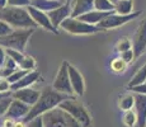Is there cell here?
<instances>
[{
  "instance_id": "obj_1",
  "label": "cell",
  "mask_w": 146,
  "mask_h": 127,
  "mask_svg": "<svg viewBox=\"0 0 146 127\" xmlns=\"http://www.w3.org/2000/svg\"><path fill=\"white\" fill-rule=\"evenodd\" d=\"M67 98H74V97L57 92V90H55L52 86L51 88L46 86V88L42 90L40 99L36 102V104H33V106L31 107L29 113H28L23 120L26 121V122H29V121L35 120L36 117L43 116L48 111L58 107L61 102H64L65 99H67Z\"/></svg>"
},
{
  "instance_id": "obj_2",
  "label": "cell",
  "mask_w": 146,
  "mask_h": 127,
  "mask_svg": "<svg viewBox=\"0 0 146 127\" xmlns=\"http://www.w3.org/2000/svg\"><path fill=\"white\" fill-rule=\"evenodd\" d=\"M0 19L7 22L12 25L14 29L19 28H37L38 25L33 21L29 12L24 7H10L7 5L5 8L0 9Z\"/></svg>"
},
{
  "instance_id": "obj_3",
  "label": "cell",
  "mask_w": 146,
  "mask_h": 127,
  "mask_svg": "<svg viewBox=\"0 0 146 127\" xmlns=\"http://www.w3.org/2000/svg\"><path fill=\"white\" fill-rule=\"evenodd\" d=\"M33 28H19V29H13L10 33L5 36H0V46L4 49H12L18 50L24 52L28 43V39L31 38L33 33Z\"/></svg>"
},
{
  "instance_id": "obj_4",
  "label": "cell",
  "mask_w": 146,
  "mask_h": 127,
  "mask_svg": "<svg viewBox=\"0 0 146 127\" xmlns=\"http://www.w3.org/2000/svg\"><path fill=\"white\" fill-rule=\"evenodd\" d=\"M44 127H84L78 120H75L70 113L61 109L60 107L48 111L43 116Z\"/></svg>"
},
{
  "instance_id": "obj_5",
  "label": "cell",
  "mask_w": 146,
  "mask_h": 127,
  "mask_svg": "<svg viewBox=\"0 0 146 127\" xmlns=\"http://www.w3.org/2000/svg\"><path fill=\"white\" fill-rule=\"evenodd\" d=\"M60 28L62 31H65V32L70 33V35H74V36L94 35V33L103 32V31H104L95 24H89L79 18H72V17H69L67 19H65V21L61 23Z\"/></svg>"
},
{
  "instance_id": "obj_6",
  "label": "cell",
  "mask_w": 146,
  "mask_h": 127,
  "mask_svg": "<svg viewBox=\"0 0 146 127\" xmlns=\"http://www.w3.org/2000/svg\"><path fill=\"white\" fill-rule=\"evenodd\" d=\"M61 109L66 111L67 113H70L75 120H78L84 127H90L92 125V117L89 114L88 109L84 107L83 103H80L79 100H76V98H67L64 102L60 103Z\"/></svg>"
},
{
  "instance_id": "obj_7",
  "label": "cell",
  "mask_w": 146,
  "mask_h": 127,
  "mask_svg": "<svg viewBox=\"0 0 146 127\" xmlns=\"http://www.w3.org/2000/svg\"><path fill=\"white\" fill-rule=\"evenodd\" d=\"M52 88L60 93L71 95V97H76L72 90L71 81H70V75H69V63L62 61L57 70V74L55 76V80L52 83Z\"/></svg>"
},
{
  "instance_id": "obj_8",
  "label": "cell",
  "mask_w": 146,
  "mask_h": 127,
  "mask_svg": "<svg viewBox=\"0 0 146 127\" xmlns=\"http://www.w3.org/2000/svg\"><path fill=\"white\" fill-rule=\"evenodd\" d=\"M140 14H141V12H135V13L127 14V15H122V14H118L113 10L109 15H107L106 18L98 24V27H100L104 31L106 29H114V28L122 27V25L127 24L128 22L136 19Z\"/></svg>"
},
{
  "instance_id": "obj_9",
  "label": "cell",
  "mask_w": 146,
  "mask_h": 127,
  "mask_svg": "<svg viewBox=\"0 0 146 127\" xmlns=\"http://www.w3.org/2000/svg\"><path fill=\"white\" fill-rule=\"evenodd\" d=\"M27 10L29 12L31 17L33 18V21L36 22V24H37L38 27H42L43 29L48 31V32H51V33H57L58 32L57 28L52 24V22H51V19H50L48 13L47 12L37 9V8H35L33 5H28Z\"/></svg>"
},
{
  "instance_id": "obj_10",
  "label": "cell",
  "mask_w": 146,
  "mask_h": 127,
  "mask_svg": "<svg viewBox=\"0 0 146 127\" xmlns=\"http://www.w3.org/2000/svg\"><path fill=\"white\" fill-rule=\"evenodd\" d=\"M132 49L136 57H140L146 51V18L136 29L132 39Z\"/></svg>"
},
{
  "instance_id": "obj_11",
  "label": "cell",
  "mask_w": 146,
  "mask_h": 127,
  "mask_svg": "<svg viewBox=\"0 0 146 127\" xmlns=\"http://www.w3.org/2000/svg\"><path fill=\"white\" fill-rule=\"evenodd\" d=\"M69 75L70 81H71V86L74 90L76 97H83L85 93V80H84L83 74L76 69V66L71 65L69 63Z\"/></svg>"
},
{
  "instance_id": "obj_12",
  "label": "cell",
  "mask_w": 146,
  "mask_h": 127,
  "mask_svg": "<svg viewBox=\"0 0 146 127\" xmlns=\"http://www.w3.org/2000/svg\"><path fill=\"white\" fill-rule=\"evenodd\" d=\"M29 111H31L29 104L13 98L12 103H10L9 108H8L4 117H10V118H14V120H23V118L29 113Z\"/></svg>"
},
{
  "instance_id": "obj_13",
  "label": "cell",
  "mask_w": 146,
  "mask_h": 127,
  "mask_svg": "<svg viewBox=\"0 0 146 127\" xmlns=\"http://www.w3.org/2000/svg\"><path fill=\"white\" fill-rule=\"evenodd\" d=\"M41 93L42 92L32 88V86H27V88H22V89L15 90V92H12V97L24 102V103L29 104L32 107L33 104H36V102L40 99Z\"/></svg>"
},
{
  "instance_id": "obj_14",
  "label": "cell",
  "mask_w": 146,
  "mask_h": 127,
  "mask_svg": "<svg viewBox=\"0 0 146 127\" xmlns=\"http://www.w3.org/2000/svg\"><path fill=\"white\" fill-rule=\"evenodd\" d=\"M71 12H72V8L70 7V3H65V4H62L61 7L48 12V17H50V19H51L52 24L58 29L61 23H62L65 19L69 18V17H71Z\"/></svg>"
},
{
  "instance_id": "obj_15",
  "label": "cell",
  "mask_w": 146,
  "mask_h": 127,
  "mask_svg": "<svg viewBox=\"0 0 146 127\" xmlns=\"http://www.w3.org/2000/svg\"><path fill=\"white\" fill-rule=\"evenodd\" d=\"M135 112L137 114V127H146V95L135 93Z\"/></svg>"
},
{
  "instance_id": "obj_16",
  "label": "cell",
  "mask_w": 146,
  "mask_h": 127,
  "mask_svg": "<svg viewBox=\"0 0 146 127\" xmlns=\"http://www.w3.org/2000/svg\"><path fill=\"white\" fill-rule=\"evenodd\" d=\"M40 76H41V72L38 71V70H32V71H29L28 74L24 75L19 81L12 84V85H10V90H12V92H15V90H18V89L27 88V86H32L33 84L37 83V80L40 79Z\"/></svg>"
},
{
  "instance_id": "obj_17",
  "label": "cell",
  "mask_w": 146,
  "mask_h": 127,
  "mask_svg": "<svg viewBox=\"0 0 146 127\" xmlns=\"http://www.w3.org/2000/svg\"><path fill=\"white\" fill-rule=\"evenodd\" d=\"M94 9V0H75L74 5H72V18H78V17L83 15V14L90 12Z\"/></svg>"
},
{
  "instance_id": "obj_18",
  "label": "cell",
  "mask_w": 146,
  "mask_h": 127,
  "mask_svg": "<svg viewBox=\"0 0 146 127\" xmlns=\"http://www.w3.org/2000/svg\"><path fill=\"white\" fill-rule=\"evenodd\" d=\"M65 3H69V1H66V0H31V5H33L37 9H41L47 13L61 7Z\"/></svg>"
},
{
  "instance_id": "obj_19",
  "label": "cell",
  "mask_w": 146,
  "mask_h": 127,
  "mask_svg": "<svg viewBox=\"0 0 146 127\" xmlns=\"http://www.w3.org/2000/svg\"><path fill=\"white\" fill-rule=\"evenodd\" d=\"M112 12H113V10H112ZM112 12H100V10L93 9V10H90V12H88V13L83 14V15L78 17V18L81 19V21H84V22H86V23H89V24L98 25L107 15H109Z\"/></svg>"
},
{
  "instance_id": "obj_20",
  "label": "cell",
  "mask_w": 146,
  "mask_h": 127,
  "mask_svg": "<svg viewBox=\"0 0 146 127\" xmlns=\"http://www.w3.org/2000/svg\"><path fill=\"white\" fill-rule=\"evenodd\" d=\"M133 0H116L114 1V12L127 15V14L133 13Z\"/></svg>"
},
{
  "instance_id": "obj_21",
  "label": "cell",
  "mask_w": 146,
  "mask_h": 127,
  "mask_svg": "<svg viewBox=\"0 0 146 127\" xmlns=\"http://www.w3.org/2000/svg\"><path fill=\"white\" fill-rule=\"evenodd\" d=\"M135 107V93H128V94H123L119 97L118 100V108L121 111H130L133 109Z\"/></svg>"
},
{
  "instance_id": "obj_22",
  "label": "cell",
  "mask_w": 146,
  "mask_h": 127,
  "mask_svg": "<svg viewBox=\"0 0 146 127\" xmlns=\"http://www.w3.org/2000/svg\"><path fill=\"white\" fill-rule=\"evenodd\" d=\"M142 83H146V63L135 72V75L132 76L130 81L127 84V90L130 88H132L135 85H139V84H142Z\"/></svg>"
},
{
  "instance_id": "obj_23",
  "label": "cell",
  "mask_w": 146,
  "mask_h": 127,
  "mask_svg": "<svg viewBox=\"0 0 146 127\" xmlns=\"http://www.w3.org/2000/svg\"><path fill=\"white\" fill-rule=\"evenodd\" d=\"M122 122L126 127H133L135 125L137 126V114L135 109H130V111H125L122 117Z\"/></svg>"
},
{
  "instance_id": "obj_24",
  "label": "cell",
  "mask_w": 146,
  "mask_h": 127,
  "mask_svg": "<svg viewBox=\"0 0 146 127\" xmlns=\"http://www.w3.org/2000/svg\"><path fill=\"white\" fill-rule=\"evenodd\" d=\"M94 9L100 12H112L114 10L113 0H94Z\"/></svg>"
},
{
  "instance_id": "obj_25",
  "label": "cell",
  "mask_w": 146,
  "mask_h": 127,
  "mask_svg": "<svg viewBox=\"0 0 146 127\" xmlns=\"http://www.w3.org/2000/svg\"><path fill=\"white\" fill-rule=\"evenodd\" d=\"M128 64H126L125 61H123V59L121 57H116L113 59V60L111 61V70L113 72H116V74H121V72H125L126 69H127Z\"/></svg>"
},
{
  "instance_id": "obj_26",
  "label": "cell",
  "mask_w": 146,
  "mask_h": 127,
  "mask_svg": "<svg viewBox=\"0 0 146 127\" xmlns=\"http://www.w3.org/2000/svg\"><path fill=\"white\" fill-rule=\"evenodd\" d=\"M19 67L21 69H24L27 71H32V70H36V60L33 56L31 55H26L24 59L22 60V63L19 64Z\"/></svg>"
},
{
  "instance_id": "obj_27",
  "label": "cell",
  "mask_w": 146,
  "mask_h": 127,
  "mask_svg": "<svg viewBox=\"0 0 146 127\" xmlns=\"http://www.w3.org/2000/svg\"><path fill=\"white\" fill-rule=\"evenodd\" d=\"M131 49H132V42L127 37L121 38L116 43V50H117V52H119V53L125 52V51H127V50H131Z\"/></svg>"
},
{
  "instance_id": "obj_28",
  "label": "cell",
  "mask_w": 146,
  "mask_h": 127,
  "mask_svg": "<svg viewBox=\"0 0 146 127\" xmlns=\"http://www.w3.org/2000/svg\"><path fill=\"white\" fill-rule=\"evenodd\" d=\"M28 72H29V71H27V70L21 69V67H19V69H17L15 71H14L13 74L9 76V78H8V81H9V83H10V85H12V84L17 83V81H19L22 78H23L24 75L28 74Z\"/></svg>"
},
{
  "instance_id": "obj_29",
  "label": "cell",
  "mask_w": 146,
  "mask_h": 127,
  "mask_svg": "<svg viewBox=\"0 0 146 127\" xmlns=\"http://www.w3.org/2000/svg\"><path fill=\"white\" fill-rule=\"evenodd\" d=\"M12 100H13L12 95H8V97H4L3 99H0V117H4L5 116Z\"/></svg>"
},
{
  "instance_id": "obj_30",
  "label": "cell",
  "mask_w": 146,
  "mask_h": 127,
  "mask_svg": "<svg viewBox=\"0 0 146 127\" xmlns=\"http://www.w3.org/2000/svg\"><path fill=\"white\" fill-rule=\"evenodd\" d=\"M7 50V55L10 56V57L13 59V60H15L18 65L22 63V60L24 59V52H22V51H18V50H12V49H5Z\"/></svg>"
},
{
  "instance_id": "obj_31",
  "label": "cell",
  "mask_w": 146,
  "mask_h": 127,
  "mask_svg": "<svg viewBox=\"0 0 146 127\" xmlns=\"http://www.w3.org/2000/svg\"><path fill=\"white\" fill-rule=\"evenodd\" d=\"M121 57L123 59V61H125L126 64L130 65L135 60V59H136V56H135V52H133V49L127 50V51H125V52H121Z\"/></svg>"
},
{
  "instance_id": "obj_32",
  "label": "cell",
  "mask_w": 146,
  "mask_h": 127,
  "mask_svg": "<svg viewBox=\"0 0 146 127\" xmlns=\"http://www.w3.org/2000/svg\"><path fill=\"white\" fill-rule=\"evenodd\" d=\"M14 28L12 25H9L7 22H4L3 19H0V36H5L8 33H10Z\"/></svg>"
},
{
  "instance_id": "obj_33",
  "label": "cell",
  "mask_w": 146,
  "mask_h": 127,
  "mask_svg": "<svg viewBox=\"0 0 146 127\" xmlns=\"http://www.w3.org/2000/svg\"><path fill=\"white\" fill-rule=\"evenodd\" d=\"M8 5L10 7H24L31 5V0H8Z\"/></svg>"
},
{
  "instance_id": "obj_34",
  "label": "cell",
  "mask_w": 146,
  "mask_h": 127,
  "mask_svg": "<svg viewBox=\"0 0 146 127\" xmlns=\"http://www.w3.org/2000/svg\"><path fill=\"white\" fill-rule=\"evenodd\" d=\"M3 66L9 67V69H13V70L19 69V65H18V63H17L15 60H13V59L10 57V56H8V55H7V59H5L4 64H3Z\"/></svg>"
},
{
  "instance_id": "obj_35",
  "label": "cell",
  "mask_w": 146,
  "mask_h": 127,
  "mask_svg": "<svg viewBox=\"0 0 146 127\" xmlns=\"http://www.w3.org/2000/svg\"><path fill=\"white\" fill-rule=\"evenodd\" d=\"M7 92H12L10 90V83L8 81V79L0 78V93H7Z\"/></svg>"
},
{
  "instance_id": "obj_36",
  "label": "cell",
  "mask_w": 146,
  "mask_h": 127,
  "mask_svg": "<svg viewBox=\"0 0 146 127\" xmlns=\"http://www.w3.org/2000/svg\"><path fill=\"white\" fill-rule=\"evenodd\" d=\"M28 125L27 127H44L43 125V117L42 116H40V117H36L35 120L29 121V122H27Z\"/></svg>"
},
{
  "instance_id": "obj_37",
  "label": "cell",
  "mask_w": 146,
  "mask_h": 127,
  "mask_svg": "<svg viewBox=\"0 0 146 127\" xmlns=\"http://www.w3.org/2000/svg\"><path fill=\"white\" fill-rule=\"evenodd\" d=\"M130 92L132 93H139V94H145L146 95V83H142V84H139V85H135L132 88L128 89Z\"/></svg>"
},
{
  "instance_id": "obj_38",
  "label": "cell",
  "mask_w": 146,
  "mask_h": 127,
  "mask_svg": "<svg viewBox=\"0 0 146 127\" xmlns=\"http://www.w3.org/2000/svg\"><path fill=\"white\" fill-rule=\"evenodd\" d=\"M15 71V70H13V69H9V67H5V66H0V76L1 78H5V79H8L10 75L13 74V72Z\"/></svg>"
},
{
  "instance_id": "obj_39",
  "label": "cell",
  "mask_w": 146,
  "mask_h": 127,
  "mask_svg": "<svg viewBox=\"0 0 146 127\" xmlns=\"http://www.w3.org/2000/svg\"><path fill=\"white\" fill-rule=\"evenodd\" d=\"M15 121L14 118H10V117H5L4 121H3V127H14V125H15Z\"/></svg>"
},
{
  "instance_id": "obj_40",
  "label": "cell",
  "mask_w": 146,
  "mask_h": 127,
  "mask_svg": "<svg viewBox=\"0 0 146 127\" xmlns=\"http://www.w3.org/2000/svg\"><path fill=\"white\" fill-rule=\"evenodd\" d=\"M5 59H7V50L3 46H0V66H3Z\"/></svg>"
},
{
  "instance_id": "obj_41",
  "label": "cell",
  "mask_w": 146,
  "mask_h": 127,
  "mask_svg": "<svg viewBox=\"0 0 146 127\" xmlns=\"http://www.w3.org/2000/svg\"><path fill=\"white\" fill-rule=\"evenodd\" d=\"M27 125H28V123L24 120H17L14 127H27Z\"/></svg>"
},
{
  "instance_id": "obj_42",
  "label": "cell",
  "mask_w": 146,
  "mask_h": 127,
  "mask_svg": "<svg viewBox=\"0 0 146 127\" xmlns=\"http://www.w3.org/2000/svg\"><path fill=\"white\" fill-rule=\"evenodd\" d=\"M8 5V0H0V9L5 8Z\"/></svg>"
},
{
  "instance_id": "obj_43",
  "label": "cell",
  "mask_w": 146,
  "mask_h": 127,
  "mask_svg": "<svg viewBox=\"0 0 146 127\" xmlns=\"http://www.w3.org/2000/svg\"><path fill=\"white\" fill-rule=\"evenodd\" d=\"M8 95H12V92H7V93H0V99H3L4 97H8Z\"/></svg>"
},
{
  "instance_id": "obj_44",
  "label": "cell",
  "mask_w": 146,
  "mask_h": 127,
  "mask_svg": "<svg viewBox=\"0 0 146 127\" xmlns=\"http://www.w3.org/2000/svg\"><path fill=\"white\" fill-rule=\"evenodd\" d=\"M0 78H1V76H0Z\"/></svg>"
},
{
  "instance_id": "obj_45",
  "label": "cell",
  "mask_w": 146,
  "mask_h": 127,
  "mask_svg": "<svg viewBox=\"0 0 146 127\" xmlns=\"http://www.w3.org/2000/svg\"><path fill=\"white\" fill-rule=\"evenodd\" d=\"M114 1H116V0H114Z\"/></svg>"
},
{
  "instance_id": "obj_46",
  "label": "cell",
  "mask_w": 146,
  "mask_h": 127,
  "mask_svg": "<svg viewBox=\"0 0 146 127\" xmlns=\"http://www.w3.org/2000/svg\"><path fill=\"white\" fill-rule=\"evenodd\" d=\"M113 1H114V0H113Z\"/></svg>"
},
{
  "instance_id": "obj_47",
  "label": "cell",
  "mask_w": 146,
  "mask_h": 127,
  "mask_svg": "<svg viewBox=\"0 0 146 127\" xmlns=\"http://www.w3.org/2000/svg\"><path fill=\"white\" fill-rule=\"evenodd\" d=\"M1 127H3V126H1Z\"/></svg>"
}]
</instances>
